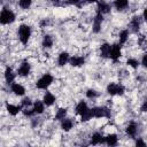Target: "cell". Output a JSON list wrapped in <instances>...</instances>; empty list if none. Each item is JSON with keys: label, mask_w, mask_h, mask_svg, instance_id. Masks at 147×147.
<instances>
[{"label": "cell", "mask_w": 147, "mask_h": 147, "mask_svg": "<svg viewBox=\"0 0 147 147\" xmlns=\"http://www.w3.org/2000/svg\"><path fill=\"white\" fill-rule=\"evenodd\" d=\"M31 28L28 25V24H21L18 26V31H17V34H18V39L22 44H28L30 37H31Z\"/></svg>", "instance_id": "cell-1"}, {"label": "cell", "mask_w": 147, "mask_h": 147, "mask_svg": "<svg viewBox=\"0 0 147 147\" xmlns=\"http://www.w3.org/2000/svg\"><path fill=\"white\" fill-rule=\"evenodd\" d=\"M54 82V77L51 75V74H45V75H42L38 80H37V83H36V86H37V88H39V90H46V88H48L49 86H51V84Z\"/></svg>", "instance_id": "cell-2"}, {"label": "cell", "mask_w": 147, "mask_h": 147, "mask_svg": "<svg viewBox=\"0 0 147 147\" xmlns=\"http://www.w3.org/2000/svg\"><path fill=\"white\" fill-rule=\"evenodd\" d=\"M15 14L13 10L10 9H7V8H3L1 10V14H0V22L1 24H10L15 21Z\"/></svg>", "instance_id": "cell-3"}, {"label": "cell", "mask_w": 147, "mask_h": 147, "mask_svg": "<svg viewBox=\"0 0 147 147\" xmlns=\"http://www.w3.org/2000/svg\"><path fill=\"white\" fill-rule=\"evenodd\" d=\"M124 86L117 83H110L107 85V93L110 95H123L124 94Z\"/></svg>", "instance_id": "cell-4"}, {"label": "cell", "mask_w": 147, "mask_h": 147, "mask_svg": "<svg viewBox=\"0 0 147 147\" xmlns=\"http://www.w3.org/2000/svg\"><path fill=\"white\" fill-rule=\"evenodd\" d=\"M92 114H93V117H95V118H101V117H107L108 118L111 115L109 108L103 107V106L92 108Z\"/></svg>", "instance_id": "cell-5"}, {"label": "cell", "mask_w": 147, "mask_h": 147, "mask_svg": "<svg viewBox=\"0 0 147 147\" xmlns=\"http://www.w3.org/2000/svg\"><path fill=\"white\" fill-rule=\"evenodd\" d=\"M122 55V49H121V44H114L111 45V49H110V54H109V57L116 62Z\"/></svg>", "instance_id": "cell-6"}, {"label": "cell", "mask_w": 147, "mask_h": 147, "mask_svg": "<svg viewBox=\"0 0 147 147\" xmlns=\"http://www.w3.org/2000/svg\"><path fill=\"white\" fill-rule=\"evenodd\" d=\"M103 21V15L100 14V13H96L94 20H93V26H92V30L94 33H99L101 31V23Z\"/></svg>", "instance_id": "cell-7"}, {"label": "cell", "mask_w": 147, "mask_h": 147, "mask_svg": "<svg viewBox=\"0 0 147 147\" xmlns=\"http://www.w3.org/2000/svg\"><path fill=\"white\" fill-rule=\"evenodd\" d=\"M30 71H31V64H30L28 61H23V62L21 63V65L18 67V69H17L18 76H22V77L28 76V75L30 74Z\"/></svg>", "instance_id": "cell-8"}, {"label": "cell", "mask_w": 147, "mask_h": 147, "mask_svg": "<svg viewBox=\"0 0 147 147\" xmlns=\"http://www.w3.org/2000/svg\"><path fill=\"white\" fill-rule=\"evenodd\" d=\"M96 13H100L102 15H106L110 11V5L108 2H106L105 0H99L98 1V8H96Z\"/></svg>", "instance_id": "cell-9"}, {"label": "cell", "mask_w": 147, "mask_h": 147, "mask_svg": "<svg viewBox=\"0 0 147 147\" xmlns=\"http://www.w3.org/2000/svg\"><path fill=\"white\" fill-rule=\"evenodd\" d=\"M10 90H11V92H13L15 95H18V96H22V95L25 94V88H24V86H22V85L18 84V83H13V84H10Z\"/></svg>", "instance_id": "cell-10"}, {"label": "cell", "mask_w": 147, "mask_h": 147, "mask_svg": "<svg viewBox=\"0 0 147 147\" xmlns=\"http://www.w3.org/2000/svg\"><path fill=\"white\" fill-rule=\"evenodd\" d=\"M140 24H141V20L139 16H133L131 22H130V28H131V31L137 33L140 29Z\"/></svg>", "instance_id": "cell-11"}, {"label": "cell", "mask_w": 147, "mask_h": 147, "mask_svg": "<svg viewBox=\"0 0 147 147\" xmlns=\"http://www.w3.org/2000/svg\"><path fill=\"white\" fill-rule=\"evenodd\" d=\"M74 125H75V123H74V121H72V118H63L62 121H61V129L63 130V131H65V132H68V131H70L72 127H74Z\"/></svg>", "instance_id": "cell-12"}, {"label": "cell", "mask_w": 147, "mask_h": 147, "mask_svg": "<svg viewBox=\"0 0 147 147\" xmlns=\"http://www.w3.org/2000/svg\"><path fill=\"white\" fill-rule=\"evenodd\" d=\"M75 110H76V114H78V115H83V114H85L86 111H88L90 110V108L87 107V103L85 102V101H79L77 105H76V108H75Z\"/></svg>", "instance_id": "cell-13"}, {"label": "cell", "mask_w": 147, "mask_h": 147, "mask_svg": "<svg viewBox=\"0 0 147 147\" xmlns=\"http://www.w3.org/2000/svg\"><path fill=\"white\" fill-rule=\"evenodd\" d=\"M70 60V56H69V53L68 52H61L59 57H57V64L60 67H63Z\"/></svg>", "instance_id": "cell-14"}, {"label": "cell", "mask_w": 147, "mask_h": 147, "mask_svg": "<svg viewBox=\"0 0 147 147\" xmlns=\"http://www.w3.org/2000/svg\"><path fill=\"white\" fill-rule=\"evenodd\" d=\"M6 109H7V111H8L10 115L16 116V115L22 110V106L11 105V103H6Z\"/></svg>", "instance_id": "cell-15"}, {"label": "cell", "mask_w": 147, "mask_h": 147, "mask_svg": "<svg viewBox=\"0 0 147 147\" xmlns=\"http://www.w3.org/2000/svg\"><path fill=\"white\" fill-rule=\"evenodd\" d=\"M69 63L72 67H82L85 63V59L83 56H71L69 60Z\"/></svg>", "instance_id": "cell-16"}, {"label": "cell", "mask_w": 147, "mask_h": 147, "mask_svg": "<svg viewBox=\"0 0 147 147\" xmlns=\"http://www.w3.org/2000/svg\"><path fill=\"white\" fill-rule=\"evenodd\" d=\"M55 95L53 94V93H51V92H46L45 94H44V99H42V101H44V103L46 105V106H53L54 105V102H55Z\"/></svg>", "instance_id": "cell-17"}, {"label": "cell", "mask_w": 147, "mask_h": 147, "mask_svg": "<svg viewBox=\"0 0 147 147\" xmlns=\"http://www.w3.org/2000/svg\"><path fill=\"white\" fill-rule=\"evenodd\" d=\"M5 79L8 84H13L14 83V79H15V74L13 71V69L10 67H7L6 70H5Z\"/></svg>", "instance_id": "cell-18"}, {"label": "cell", "mask_w": 147, "mask_h": 147, "mask_svg": "<svg viewBox=\"0 0 147 147\" xmlns=\"http://www.w3.org/2000/svg\"><path fill=\"white\" fill-rule=\"evenodd\" d=\"M103 142H105V138L102 137V134L100 132H94L92 134V138H91L92 145H99V144H103Z\"/></svg>", "instance_id": "cell-19"}, {"label": "cell", "mask_w": 147, "mask_h": 147, "mask_svg": "<svg viewBox=\"0 0 147 147\" xmlns=\"http://www.w3.org/2000/svg\"><path fill=\"white\" fill-rule=\"evenodd\" d=\"M105 142L108 146H116L117 142H118V138H117V136L115 133H110L107 137H105Z\"/></svg>", "instance_id": "cell-20"}, {"label": "cell", "mask_w": 147, "mask_h": 147, "mask_svg": "<svg viewBox=\"0 0 147 147\" xmlns=\"http://www.w3.org/2000/svg\"><path fill=\"white\" fill-rule=\"evenodd\" d=\"M45 103H44V101H40V100H37L34 103H33V110H34V113L37 114V115H40V114H42L44 113V110H45Z\"/></svg>", "instance_id": "cell-21"}, {"label": "cell", "mask_w": 147, "mask_h": 147, "mask_svg": "<svg viewBox=\"0 0 147 147\" xmlns=\"http://www.w3.org/2000/svg\"><path fill=\"white\" fill-rule=\"evenodd\" d=\"M137 132H138V125H137V123L131 122V123L126 126V133H127L130 137H136V136H137Z\"/></svg>", "instance_id": "cell-22"}, {"label": "cell", "mask_w": 147, "mask_h": 147, "mask_svg": "<svg viewBox=\"0 0 147 147\" xmlns=\"http://www.w3.org/2000/svg\"><path fill=\"white\" fill-rule=\"evenodd\" d=\"M110 49H111V45L105 42L101 45L100 47V54L102 57H109V54H110Z\"/></svg>", "instance_id": "cell-23"}, {"label": "cell", "mask_w": 147, "mask_h": 147, "mask_svg": "<svg viewBox=\"0 0 147 147\" xmlns=\"http://www.w3.org/2000/svg\"><path fill=\"white\" fill-rule=\"evenodd\" d=\"M114 6L117 10H124L129 7V0H115Z\"/></svg>", "instance_id": "cell-24"}, {"label": "cell", "mask_w": 147, "mask_h": 147, "mask_svg": "<svg viewBox=\"0 0 147 147\" xmlns=\"http://www.w3.org/2000/svg\"><path fill=\"white\" fill-rule=\"evenodd\" d=\"M41 44H42V47H45V48H51V47L53 46V37L49 36V34L44 36Z\"/></svg>", "instance_id": "cell-25"}, {"label": "cell", "mask_w": 147, "mask_h": 147, "mask_svg": "<svg viewBox=\"0 0 147 147\" xmlns=\"http://www.w3.org/2000/svg\"><path fill=\"white\" fill-rule=\"evenodd\" d=\"M118 38H119V44L124 45L129 39V30H122L119 32V37Z\"/></svg>", "instance_id": "cell-26"}, {"label": "cell", "mask_w": 147, "mask_h": 147, "mask_svg": "<svg viewBox=\"0 0 147 147\" xmlns=\"http://www.w3.org/2000/svg\"><path fill=\"white\" fill-rule=\"evenodd\" d=\"M65 116H67V109L65 108H60L55 114V119L62 121L63 118H65Z\"/></svg>", "instance_id": "cell-27"}, {"label": "cell", "mask_w": 147, "mask_h": 147, "mask_svg": "<svg viewBox=\"0 0 147 147\" xmlns=\"http://www.w3.org/2000/svg\"><path fill=\"white\" fill-rule=\"evenodd\" d=\"M32 3V0H18V6L22 8V9H28L30 8Z\"/></svg>", "instance_id": "cell-28"}, {"label": "cell", "mask_w": 147, "mask_h": 147, "mask_svg": "<svg viewBox=\"0 0 147 147\" xmlns=\"http://www.w3.org/2000/svg\"><path fill=\"white\" fill-rule=\"evenodd\" d=\"M92 117H93L92 109H90L88 111H86L85 114H83V115L80 116V121H82V122H87V121H90Z\"/></svg>", "instance_id": "cell-29"}, {"label": "cell", "mask_w": 147, "mask_h": 147, "mask_svg": "<svg viewBox=\"0 0 147 147\" xmlns=\"http://www.w3.org/2000/svg\"><path fill=\"white\" fill-rule=\"evenodd\" d=\"M126 63H127L131 68H133V69H137V68L139 67V61H138V60H136V59H133V57L129 59V60L126 61Z\"/></svg>", "instance_id": "cell-30"}, {"label": "cell", "mask_w": 147, "mask_h": 147, "mask_svg": "<svg viewBox=\"0 0 147 147\" xmlns=\"http://www.w3.org/2000/svg\"><path fill=\"white\" fill-rule=\"evenodd\" d=\"M98 95H99V93L95 90H93V88H90V90L86 91V96L88 99H95Z\"/></svg>", "instance_id": "cell-31"}, {"label": "cell", "mask_w": 147, "mask_h": 147, "mask_svg": "<svg viewBox=\"0 0 147 147\" xmlns=\"http://www.w3.org/2000/svg\"><path fill=\"white\" fill-rule=\"evenodd\" d=\"M21 106L23 108H28V107H31L32 106V101L30 98H23L22 102H21Z\"/></svg>", "instance_id": "cell-32"}, {"label": "cell", "mask_w": 147, "mask_h": 147, "mask_svg": "<svg viewBox=\"0 0 147 147\" xmlns=\"http://www.w3.org/2000/svg\"><path fill=\"white\" fill-rule=\"evenodd\" d=\"M22 111H23V114H24L25 116H28V117H32L33 115H36V113H34V110H33V107H32V108H29V107H28V108H24Z\"/></svg>", "instance_id": "cell-33"}, {"label": "cell", "mask_w": 147, "mask_h": 147, "mask_svg": "<svg viewBox=\"0 0 147 147\" xmlns=\"http://www.w3.org/2000/svg\"><path fill=\"white\" fill-rule=\"evenodd\" d=\"M141 64L147 69V53H145L142 55V59H141Z\"/></svg>", "instance_id": "cell-34"}, {"label": "cell", "mask_w": 147, "mask_h": 147, "mask_svg": "<svg viewBox=\"0 0 147 147\" xmlns=\"http://www.w3.org/2000/svg\"><path fill=\"white\" fill-rule=\"evenodd\" d=\"M136 145H137V146H146V142H145L141 138H138V139L136 140Z\"/></svg>", "instance_id": "cell-35"}, {"label": "cell", "mask_w": 147, "mask_h": 147, "mask_svg": "<svg viewBox=\"0 0 147 147\" xmlns=\"http://www.w3.org/2000/svg\"><path fill=\"white\" fill-rule=\"evenodd\" d=\"M140 110H141L142 113H146V111H147V100H145V101L142 102V105H141V107H140Z\"/></svg>", "instance_id": "cell-36"}, {"label": "cell", "mask_w": 147, "mask_h": 147, "mask_svg": "<svg viewBox=\"0 0 147 147\" xmlns=\"http://www.w3.org/2000/svg\"><path fill=\"white\" fill-rule=\"evenodd\" d=\"M67 2L69 5H78L80 2V0H67Z\"/></svg>", "instance_id": "cell-37"}, {"label": "cell", "mask_w": 147, "mask_h": 147, "mask_svg": "<svg viewBox=\"0 0 147 147\" xmlns=\"http://www.w3.org/2000/svg\"><path fill=\"white\" fill-rule=\"evenodd\" d=\"M142 17H144V20L147 22V8H145V9H144V13H142Z\"/></svg>", "instance_id": "cell-38"}, {"label": "cell", "mask_w": 147, "mask_h": 147, "mask_svg": "<svg viewBox=\"0 0 147 147\" xmlns=\"http://www.w3.org/2000/svg\"><path fill=\"white\" fill-rule=\"evenodd\" d=\"M99 0H86V2H88V3H92V2H98Z\"/></svg>", "instance_id": "cell-39"}, {"label": "cell", "mask_w": 147, "mask_h": 147, "mask_svg": "<svg viewBox=\"0 0 147 147\" xmlns=\"http://www.w3.org/2000/svg\"><path fill=\"white\" fill-rule=\"evenodd\" d=\"M52 1H53V2H57L59 0H52Z\"/></svg>", "instance_id": "cell-40"}]
</instances>
